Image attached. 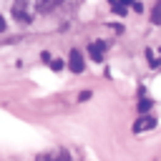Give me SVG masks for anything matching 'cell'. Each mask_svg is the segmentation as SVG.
<instances>
[{
	"label": "cell",
	"mask_w": 161,
	"mask_h": 161,
	"mask_svg": "<svg viewBox=\"0 0 161 161\" xmlns=\"http://www.w3.org/2000/svg\"><path fill=\"white\" fill-rule=\"evenodd\" d=\"M10 13L18 23H33V3L30 0H15Z\"/></svg>",
	"instance_id": "obj_1"
},
{
	"label": "cell",
	"mask_w": 161,
	"mask_h": 161,
	"mask_svg": "<svg viewBox=\"0 0 161 161\" xmlns=\"http://www.w3.org/2000/svg\"><path fill=\"white\" fill-rule=\"evenodd\" d=\"M35 161H73V156L63 148H53V151H43L35 156Z\"/></svg>",
	"instance_id": "obj_2"
},
{
	"label": "cell",
	"mask_w": 161,
	"mask_h": 161,
	"mask_svg": "<svg viewBox=\"0 0 161 161\" xmlns=\"http://www.w3.org/2000/svg\"><path fill=\"white\" fill-rule=\"evenodd\" d=\"M106 48H108V43H106V40H93V43L88 45V55H91V60H96V63H103Z\"/></svg>",
	"instance_id": "obj_3"
},
{
	"label": "cell",
	"mask_w": 161,
	"mask_h": 161,
	"mask_svg": "<svg viewBox=\"0 0 161 161\" xmlns=\"http://www.w3.org/2000/svg\"><path fill=\"white\" fill-rule=\"evenodd\" d=\"M68 68H70V73H83L86 70V63H83V55H80V50H70V55H68Z\"/></svg>",
	"instance_id": "obj_4"
},
{
	"label": "cell",
	"mask_w": 161,
	"mask_h": 161,
	"mask_svg": "<svg viewBox=\"0 0 161 161\" xmlns=\"http://www.w3.org/2000/svg\"><path fill=\"white\" fill-rule=\"evenodd\" d=\"M153 126H156V118H153V116L141 113V118L133 123V131H136V133H143V131H148V128H153Z\"/></svg>",
	"instance_id": "obj_5"
},
{
	"label": "cell",
	"mask_w": 161,
	"mask_h": 161,
	"mask_svg": "<svg viewBox=\"0 0 161 161\" xmlns=\"http://www.w3.org/2000/svg\"><path fill=\"white\" fill-rule=\"evenodd\" d=\"M58 3H60V0H35L33 5H35L38 13H50L53 8H58Z\"/></svg>",
	"instance_id": "obj_6"
},
{
	"label": "cell",
	"mask_w": 161,
	"mask_h": 161,
	"mask_svg": "<svg viewBox=\"0 0 161 161\" xmlns=\"http://www.w3.org/2000/svg\"><path fill=\"white\" fill-rule=\"evenodd\" d=\"M146 58H148V65H151V68H158V65H161V48H158V50H151V48H148V50H146Z\"/></svg>",
	"instance_id": "obj_7"
},
{
	"label": "cell",
	"mask_w": 161,
	"mask_h": 161,
	"mask_svg": "<svg viewBox=\"0 0 161 161\" xmlns=\"http://www.w3.org/2000/svg\"><path fill=\"white\" fill-rule=\"evenodd\" d=\"M151 23H153V25H161V0L151 8Z\"/></svg>",
	"instance_id": "obj_8"
},
{
	"label": "cell",
	"mask_w": 161,
	"mask_h": 161,
	"mask_svg": "<svg viewBox=\"0 0 161 161\" xmlns=\"http://www.w3.org/2000/svg\"><path fill=\"white\" fill-rule=\"evenodd\" d=\"M151 106H153V101H151V98H141L136 108H138V113H148V111H151Z\"/></svg>",
	"instance_id": "obj_9"
},
{
	"label": "cell",
	"mask_w": 161,
	"mask_h": 161,
	"mask_svg": "<svg viewBox=\"0 0 161 161\" xmlns=\"http://www.w3.org/2000/svg\"><path fill=\"white\" fill-rule=\"evenodd\" d=\"M111 8H113V13H116V15H126V10H128V8H126V5H121L118 0H113V3H111Z\"/></svg>",
	"instance_id": "obj_10"
},
{
	"label": "cell",
	"mask_w": 161,
	"mask_h": 161,
	"mask_svg": "<svg viewBox=\"0 0 161 161\" xmlns=\"http://www.w3.org/2000/svg\"><path fill=\"white\" fill-rule=\"evenodd\" d=\"M48 65H50L53 70H63V60H58V58H53V60H50Z\"/></svg>",
	"instance_id": "obj_11"
},
{
	"label": "cell",
	"mask_w": 161,
	"mask_h": 161,
	"mask_svg": "<svg viewBox=\"0 0 161 161\" xmlns=\"http://www.w3.org/2000/svg\"><path fill=\"white\" fill-rule=\"evenodd\" d=\"M131 5H133V10H136V13H141V10H143V5H141V3H138V0H133V3H131Z\"/></svg>",
	"instance_id": "obj_12"
},
{
	"label": "cell",
	"mask_w": 161,
	"mask_h": 161,
	"mask_svg": "<svg viewBox=\"0 0 161 161\" xmlns=\"http://www.w3.org/2000/svg\"><path fill=\"white\" fill-rule=\"evenodd\" d=\"M5 30H8V23H5V18L0 15V33H5Z\"/></svg>",
	"instance_id": "obj_13"
},
{
	"label": "cell",
	"mask_w": 161,
	"mask_h": 161,
	"mask_svg": "<svg viewBox=\"0 0 161 161\" xmlns=\"http://www.w3.org/2000/svg\"><path fill=\"white\" fill-rule=\"evenodd\" d=\"M78 98H80V101H88V98H91V91H83V93H80Z\"/></svg>",
	"instance_id": "obj_14"
},
{
	"label": "cell",
	"mask_w": 161,
	"mask_h": 161,
	"mask_svg": "<svg viewBox=\"0 0 161 161\" xmlns=\"http://www.w3.org/2000/svg\"><path fill=\"white\" fill-rule=\"evenodd\" d=\"M118 3H121V5H126V8H131V3H133V0H118Z\"/></svg>",
	"instance_id": "obj_15"
}]
</instances>
